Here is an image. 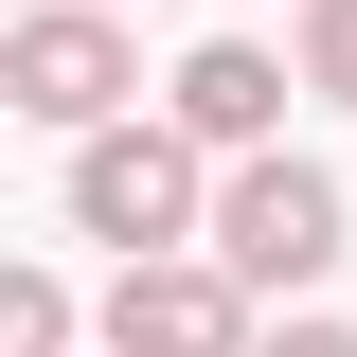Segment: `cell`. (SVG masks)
<instances>
[{
  "instance_id": "cell-1",
  "label": "cell",
  "mask_w": 357,
  "mask_h": 357,
  "mask_svg": "<svg viewBox=\"0 0 357 357\" xmlns=\"http://www.w3.org/2000/svg\"><path fill=\"white\" fill-rule=\"evenodd\" d=\"M72 232H107L126 268H161L178 232H215L197 143H178V126H107V143H72Z\"/></svg>"
},
{
  "instance_id": "cell-2",
  "label": "cell",
  "mask_w": 357,
  "mask_h": 357,
  "mask_svg": "<svg viewBox=\"0 0 357 357\" xmlns=\"http://www.w3.org/2000/svg\"><path fill=\"white\" fill-rule=\"evenodd\" d=\"M0 89L36 107L54 143H107V126H126V89H143V54H126V18H89V0H36V18L0 36Z\"/></svg>"
},
{
  "instance_id": "cell-3",
  "label": "cell",
  "mask_w": 357,
  "mask_h": 357,
  "mask_svg": "<svg viewBox=\"0 0 357 357\" xmlns=\"http://www.w3.org/2000/svg\"><path fill=\"white\" fill-rule=\"evenodd\" d=\"M215 268H232V286H321V268H340V178L286 161V143L232 161L215 178Z\"/></svg>"
},
{
  "instance_id": "cell-4",
  "label": "cell",
  "mask_w": 357,
  "mask_h": 357,
  "mask_svg": "<svg viewBox=\"0 0 357 357\" xmlns=\"http://www.w3.org/2000/svg\"><path fill=\"white\" fill-rule=\"evenodd\" d=\"M268 321H250V286H232L215 250H161V268H126L107 286V357H250Z\"/></svg>"
},
{
  "instance_id": "cell-5",
  "label": "cell",
  "mask_w": 357,
  "mask_h": 357,
  "mask_svg": "<svg viewBox=\"0 0 357 357\" xmlns=\"http://www.w3.org/2000/svg\"><path fill=\"white\" fill-rule=\"evenodd\" d=\"M161 126L197 143V161H268V126H286V54H250V36H215V54H178V89H161Z\"/></svg>"
},
{
  "instance_id": "cell-6",
  "label": "cell",
  "mask_w": 357,
  "mask_h": 357,
  "mask_svg": "<svg viewBox=\"0 0 357 357\" xmlns=\"http://www.w3.org/2000/svg\"><path fill=\"white\" fill-rule=\"evenodd\" d=\"M0 357H72V286H54V268L0 286Z\"/></svg>"
},
{
  "instance_id": "cell-7",
  "label": "cell",
  "mask_w": 357,
  "mask_h": 357,
  "mask_svg": "<svg viewBox=\"0 0 357 357\" xmlns=\"http://www.w3.org/2000/svg\"><path fill=\"white\" fill-rule=\"evenodd\" d=\"M304 89L357 107V0H304Z\"/></svg>"
},
{
  "instance_id": "cell-8",
  "label": "cell",
  "mask_w": 357,
  "mask_h": 357,
  "mask_svg": "<svg viewBox=\"0 0 357 357\" xmlns=\"http://www.w3.org/2000/svg\"><path fill=\"white\" fill-rule=\"evenodd\" d=\"M250 357H357V321H268Z\"/></svg>"
},
{
  "instance_id": "cell-9",
  "label": "cell",
  "mask_w": 357,
  "mask_h": 357,
  "mask_svg": "<svg viewBox=\"0 0 357 357\" xmlns=\"http://www.w3.org/2000/svg\"><path fill=\"white\" fill-rule=\"evenodd\" d=\"M89 18H107V0H89Z\"/></svg>"
}]
</instances>
